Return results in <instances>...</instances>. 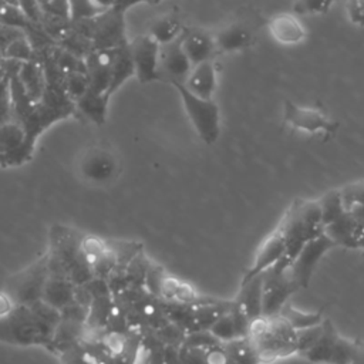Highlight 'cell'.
Here are the masks:
<instances>
[{
	"instance_id": "cell-4",
	"label": "cell",
	"mask_w": 364,
	"mask_h": 364,
	"mask_svg": "<svg viewBox=\"0 0 364 364\" xmlns=\"http://www.w3.org/2000/svg\"><path fill=\"white\" fill-rule=\"evenodd\" d=\"M172 87L178 91L198 136L208 145L215 144L220 135V112L218 104L212 98H200L192 94L182 82H172Z\"/></svg>"
},
{
	"instance_id": "cell-34",
	"label": "cell",
	"mask_w": 364,
	"mask_h": 364,
	"mask_svg": "<svg viewBox=\"0 0 364 364\" xmlns=\"http://www.w3.org/2000/svg\"><path fill=\"white\" fill-rule=\"evenodd\" d=\"M323 328V321L320 324L296 330V340H297V354L303 355L309 348L313 347V344L317 341L320 333Z\"/></svg>"
},
{
	"instance_id": "cell-10",
	"label": "cell",
	"mask_w": 364,
	"mask_h": 364,
	"mask_svg": "<svg viewBox=\"0 0 364 364\" xmlns=\"http://www.w3.org/2000/svg\"><path fill=\"white\" fill-rule=\"evenodd\" d=\"M333 247L336 243L324 232L304 243L289 266V273L300 290L309 287L317 263Z\"/></svg>"
},
{
	"instance_id": "cell-37",
	"label": "cell",
	"mask_w": 364,
	"mask_h": 364,
	"mask_svg": "<svg viewBox=\"0 0 364 364\" xmlns=\"http://www.w3.org/2000/svg\"><path fill=\"white\" fill-rule=\"evenodd\" d=\"M205 363L206 364H235L230 354L225 348L223 343H216L205 348Z\"/></svg>"
},
{
	"instance_id": "cell-41",
	"label": "cell",
	"mask_w": 364,
	"mask_h": 364,
	"mask_svg": "<svg viewBox=\"0 0 364 364\" xmlns=\"http://www.w3.org/2000/svg\"><path fill=\"white\" fill-rule=\"evenodd\" d=\"M14 307H16V303L11 299V296L6 290L0 291V320L7 317Z\"/></svg>"
},
{
	"instance_id": "cell-47",
	"label": "cell",
	"mask_w": 364,
	"mask_h": 364,
	"mask_svg": "<svg viewBox=\"0 0 364 364\" xmlns=\"http://www.w3.org/2000/svg\"><path fill=\"white\" fill-rule=\"evenodd\" d=\"M50 0H38V3L43 6V4H46V3H48Z\"/></svg>"
},
{
	"instance_id": "cell-26",
	"label": "cell",
	"mask_w": 364,
	"mask_h": 364,
	"mask_svg": "<svg viewBox=\"0 0 364 364\" xmlns=\"http://www.w3.org/2000/svg\"><path fill=\"white\" fill-rule=\"evenodd\" d=\"M71 299H73V287L70 286L68 280L64 277L48 276L41 300L48 306H51L53 309H57L70 303Z\"/></svg>"
},
{
	"instance_id": "cell-45",
	"label": "cell",
	"mask_w": 364,
	"mask_h": 364,
	"mask_svg": "<svg viewBox=\"0 0 364 364\" xmlns=\"http://www.w3.org/2000/svg\"><path fill=\"white\" fill-rule=\"evenodd\" d=\"M98 6H101V7H104V9H111V7H114V4H115V0H94Z\"/></svg>"
},
{
	"instance_id": "cell-27",
	"label": "cell",
	"mask_w": 364,
	"mask_h": 364,
	"mask_svg": "<svg viewBox=\"0 0 364 364\" xmlns=\"http://www.w3.org/2000/svg\"><path fill=\"white\" fill-rule=\"evenodd\" d=\"M235 364H262L259 353L250 337H239L223 343Z\"/></svg>"
},
{
	"instance_id": "cell-30",
	"label": "cell",
	"mask_w": 364,
	"mask_h": 364,
	"mask_svg": "<svg viewBox=\"0 0 364 364\" xmlns=\"http://www.w3.org/2000/svg\"><path fill=\"white\" fill-rule=\"evenodd\" d=\"M233 303V301H232ZM212 336H215L219 341L226 343L235 338H239V333H237V327L233 318V313H232V307L222 313L208 328Z\"/></svg>"
},
{
	"instance_id": "cell-44",
	"label": "cell",
	"mask_w": 364,
	"mask_h": 364,
	"mask_svg": "<svg viewBox=\"0 0 364 364\" xmlns=\"http://www.w3.org/2000/svg\"><path fill=\"white\" fill-rule=\"evenodd\" d=\"M139 3H149V0H115V4H114V9L117 10H121V11H127L129 7H134Z\"/></svg>"
},
{
	"instance_id": "cell-39",
	"label": "cell",
	"mask_w": 364,
	"mask_h": 364,
	"mask_svg": "<svg viewBox=\"0 0 364 364\" xmlns=\"http://www.w3.org/2000/svg\"><path fill=\"white\" fill-rule=\"evenodd\" d=\"M344 9L350 23L364 26V0H346Z\"/></svg>"
},
{
	"instance_id": "cell-28",
	"label": "cell",
	"mask_w": 364,
	"mask_h": 364,
	"mask_svg": "<svg viewBox=\"0 0 364 364\" xmlns=\"http://www.w3.org/2000/svg\"><path fill=\"white\" fill-rule=\"evenodd\" d=\"M279 316H282L294 330L307 328V327L320 324V323L324 320V318H323V310L306 313V311H301V310L294 309L290 301H287V303L283 306V309L280 310Z\"/></svg>"
},
{
	"instance_id": "cell-1",
	"label": "cell",
	"mask_w": 364,
	"mask_h": 364,
	"mask_svg": "<svg viewBox=\"0 0 364 364\" xmlns=\"http://www.w3.org/2000/svg\"><path fill=\"white\" fill-rule=\"evenodd\" d=\"M276 229L282 233L286 245L284 256L279 263L289 267L304 243L324 232L318 202L303 198L293 199Z\"/></svg>"
},
{
	"instance_id": "cell-13",
	"label": "cell",
	"mask_w": 364,
	"mask_h": 364,
	"mask_svg": "<svg viewBox=\"0 0 364 364\" xmlns=\"http://www.w3.org/2000/svg\"><path fill=\"white\" fill-rule=\"evenodd\" d=\"M129 51L135 68V77L141 84L161 80L159 43H156L148 33L139 34L129 43Z\"/></svg>"
},
{
	"instance_id": "cell-8",
	"label": "cell",
	"mask_w": 364,
	"mask_h": 364,
	"mask_svg": "<svg viewBox=\"0 0 364 364\" xmlns=\"http://www.w3.org/2000/svg\"><path fill=\"white\" fill-rule=\"evenodd\" d=\"M262 316H277L290 296L300 289L291 279L289 267L279 262L262 272Z\"/></svg>"
},
{
	"instance_id": "cell-42",
	"label": "cell",
	"mask_w": 364,
	"mask_h": 364,
	"mask_svg": "<svg viewBox=\"0 0 364 364\" xmlns=\"http://www.w3.org/2000/svg\"><path fill=\"white\" fill-rule=\"evenodd\" d=\"M350 364H364V340H355V348Z\"/></svg>"
},
{
	"instance_id": "cell-19",
	"label": "cell",
	"mask_w": 364,
	"mask_h": 364,
	"mask_svg": "<svg viewBox=\"0 0 364 364\" xmlns=\"http://www.w3.org/2000/svg\"><path fill=\"white\" fill-rule=\"evenodd\" d=\"M182 84L200 98H212L216 90V70L212 60L193 65Z\"/></svg>"
},
{
	"instance_id": "cell-2",
	"label": "cell",
	"mask_w": 364,
	"mask_h": 364,
	"mask_svg": "<svg viewBox=\"0 0 364 364\" xmlns=\"http://www.w3.org/2000/svg\"><path fill=\"white\" fill-rule=\"evenodd\" d=\"M54 309L43 300L34 304H16L0 320V340L16 344H40L53 334Z\"/></svg>"
},
{
	"instance_id": "cell-3",
	"label": "cell",
	"mask_w": 364,
	"mask_h": 364,
	"mask_svg": "<svg viewBox=\"0 0 364 364\" xmlns=\"http://www.w3.org/2000/svg\"><path fill=\"white\" fill-rule=\"evenodd\" d=\"M247 337L253 341L262 364L297 354L296 330L279 314L252 320Z\"/></svg>"
},
{
	"instance_id": "cell-15",
	"label": "cell",
	"mask_w": 364,
	"mask_h": 364,
	"mask_svg": "<svg viewBox=\"0 0 364 364\" xmlns=\"http://www.w3.org/2000/svg\"><path fill=\"white\" fill-rule=\"evenodd\" d=\"M284 252H286V245H284L283 236L277 229H274L270 233V236L259 247L253 264L247 269L240 283L250 280L252 277L264 272L267 267L277 263L284 256Z\"/></svg>"
},
{
	"instance_id": "cell-35",
	"label": "cell",
	"mask_w": 364,
	"mask_h": 364,
	"mask_svg": "<svg viewBox=\"0 0 364 364\" xmlns=\"http://www.w3.org/2000/svg\"><path fill=\"white\" fill-rule=\"evenodd\" d=\"M346 209L355 203H364V181H355L340 188Z\"/></svg>"
},
{
	"instance_id": "cell-9",
	"label": "cell",
	"mask_w": 364,
	"mask_h": 364,
	"mask_svg": "<svg viewBox=\"0 0 364 364\" xmlns=\"http://www.w3.org/2000/svg\"><path fill=\"white\" fill-rule=\"evenodd\" d=\"M48 270L50 257L44 256L11 277L7 283L6 291L11 296L16 304H34L43 299Z\"/></svg>"
},
{
	"instance_id": "cell-46",
	"label": "cell",
	"mask_w": 364,
	"mask_h": 364,
	"mask_svg": "<svg viewBox=\"0 0 364 364\" xmlns=\"http://www.w3.org/2000/svg\"><path fill=\"white\" fill-rule=\"evenodd\" d=\"M358 249H361L364 252V230H363V233H361V236L358 239Z\"/></svg>"
},
{
	"instance_id": "cell-33",
	"label": "cell",
	"mask_w": 364,
	"mask_h": 364,
	"mask_svg": "<svg viewBox=\"0 0 364 364\" xmlns=\"http://www.w3.org/2000/svg\"><path fill=\"white\" fill-rule=\"evenodd\" d=\"M87 88H88L87 73H71L64 77V91L73 101L81 97Z\"/></svg>"
},
{
	"instance_id": "cell-29",
	"label": "cell",
	"mask_w": 364,
	"mask_h": 364,
	"mask_svg": "<svg viewBox=\"0 0 364 364\" xmlns=\"http://www.w3.org/2000/svg\"><path fill=\"white\" fill-rule=\"evenodd\" d=\"M317 202H318V206L321 210L323 226L334 222L346 210L340 188L326 192L320 199H317Z\"/></svg>"
},
{
	"instance_id": "cell-18",
	"label": "cell",
	"mask_w": 364,
	"mask_h": 364,
	"mask_svg": "<svg viewBox=\"0 0 364 364\" xmlns=\"http://www.w3.org/2000/svg\"><path fill=\"white\" fill-rule=\"evenodd\" d=\"M270 36L283 46H294L304 40L306 30L294 14L280 13L269 21Z\"/></svg>"
},
{
	"instance_id": "cell-20",
	"label": "cell",
	"mask_w": 364,
	"mask_h": 364,
	"mask_svg": "<svg viewBox=\"0 0 364 364\" xmlns=\"http://www.w3.org/2000/svg\"><path fill=\"white\" fill-rule=\"evenodd\" d=\"M108 102L109 95L107 92H100L88 87L85 92L74 101V107L91 122L102 125L107 121Z\"/></svg>"
},
{
	"instance_id": "cell-12",
	"label": "cell",
	"mask_w": 364,
	"mask_h": 364,
	"mask_svg": "<svg viewBox=\"0 0 364 364\" xmlns=\"http://www.w3.org/2000/svg\"><path fill=\"white\" fill-rule=\"evenodd\" d=\"M283 119L296 129L310 134L321 132L327 138L334 136L340 128V124L327 117L323 111L300 107L290 100L283 101Z\"/></svg>"
},
{
	"instance_id": "cell-36",
	"label": "cell",
	"mask_w": 364,
	"mask_h": 364,
	"mask_svg": "<svg viewBox=\"0 0 364 364\" xmlns=\"http://www.w3.org/2000/svg\"><path fill=\"white\" fill-rule=\"evenodd\" d=\"M4 54L7 58L10 60H24V61H30L31 57V48L28 41H26L24 38H16L11 43H9L7 48L4 50Z\"/></svg>"
},
{
	"instance_id": "cell-5",
	"label": "cell",
	"mask_w": 364,
	"mask_h": 364,
	"mask_svg": "<svg viewBox=\"0 0 364 364\" xmlns=\"http://www.w3.org/2000/svg\"><path fill=\"white\" fill-rule=\"evenodd\" d=\"M125 13L114 7L102 11L94 18L71 23L73 28L88 37L92 48H115L128 44L125 36Z\"/></svg>"
},
{
	"instance_id": "cell-16",
	"label": "cell",
	"mask_w": 364,
	"mask_h": 364,
	"mask_svg": "<svg viewBox=\"0 0 364 364\" xmlns=\"http://www.w3.org/2000/svg\"><path fill=\"white\" fill-rule=\"evenodd\" d=\"M182 48L192 65L212 60L216 50L215 37L200 28H185L182 36Z\"/></svg>"
},
{
	"instance_id": "cell-40",
	"label": "cell",
	"mask_w": 364,
	"mask_h": 364,
	"mask_svg": "<svg viewBox=\"0 0 364 364\" xmlns=\"http://www.w3.org/2000/svg\"><path fill=\"white\" fill-rule=\"evenodd\" d=\"M17 4L28 20H31L33 23H41L43 9L38 0H17Z\"/></svg>"
},
{
	"instance_id": "cell-21",
	"label": "cell",
	"mask_w": 364,
	"mask_h": 364,
	"mask_svg": "<svg viewBox=\"0 0 364 364\" xmlns=\"http://www.w3.org/2000/svg\"><path fill=\"white\" fill-rule=\"evenodd\" d=\"M262 273L247 282L240 283L239 293L233 300L249 316L250 320L262 316Z\"/></svg>"
},
{
	"instance_id": "cell-38",
	"label": "cell",
	"mask_w": 364,
	"mask_h": 364,
	"mask_svg": "<svg viewBox=\"0 0 364 364\" xmlns=\"http://www.w3.org/2000/svg\"><path fill=\"white\" fill-rule=\"evenodd\" d=\"M41 9H43L44 14L71 21L70 20V1L68 0H50L48 3L43 4Z\"/></svg>"
},
{
	"instance_id": "cell-31",
	"label": "cell",
	"mask_w": 364,
	"mask_h": 364,
	"mask_svg": "<svg viewBox=\"0 0 364 364\" xmlns=\"http://www.w3.org/2000/svg\"><path fill=\"white\" fill-rule=\"evenodd\" d=\"M70 1V20L71 23H78L90 20L108 10L98 6L94 0H68Z\"/></svg>"
},
{
	"instance_id": "cell-48",
	"label": "cell",
	"mask_w": 364,
	"mask_h": 364,
	"mask_svg": "<svg viewBox=\"0 0 364 364\" xmlns=\"http://www.w3.org/2000/svg\"><path fill=\"white\" fill-rule=\"evenodd\" d=\"M158 1H161V0H149V3H158Z\"/></svg>"
},
{
	"instance_id": "cell-11",
	"label": "cell",
	"mask_w": 364,
	"mask_h": 364,
	"mask_svg": "<svg viewBox=\"0 0 364 364\" xmlns=\"http://www.w3.org/2000/svg\"><path fill=\"white\" fill-rule=\"evenodd\" d=\"M34 146L24 127L14 118L0 125V166H17L31 158Z\"/></svg>"
},
{
	"instance_id": "cell-7",
	"label": "cell",
	"mask_w": 364,
	"mask_h": 364,
	"mask_svg": "<svg viewBox=\"0 0 364 364\" xmlns=\"http://www.w3.org/2000/svg\"><path fill=\"white\" fill-rule=\"evenodd\" d=\"M355 348V340H348L338 334L331 320H323V328L303 357L316 364H350Z\"/></svg>"
},
{
	"instance_id": "cell-32",
	"label": "cell",
	"mask_w": 364,
	"mask_h": 364,
	"mask_svg": "<svg viewBox=\"0 0 364 364\" xmlns=\"http://www.w3.org/2000/svg\"><path fill=\"white\" fill-rule=\"evenodd\" d=\"M336 0H294L293 13L297 16L326 14Z\"/></svg>"
},
{
	"instance_id": "cell-6",
	"label": "cell",
	"mask_w": 364,
	"mask_h": 364,
	"mask_svg": "<svg viewBox=\"0 0 364 364\" xmlns=\"http://www.w3.org/2000/svg\"><path fill=\"white\" fill-rule=\"evenodd\" d=\"M77 171L81 179L92 185H109L121 173L118 155L108 146H88L78 158Z\"/></svg>"
},
{
	"instance_id": "cell-25",
	"label": "cell",
	"mask_w": 364,
	"mask_h": 364,
	"mask_svg": "<svg viewBox=\"0 0 364 364\" xmlns=\"http://www.w3.org/2000/svg\"><path fill=\"white\" fill-rule=\"evenodd\" d=\"M131 77H135V68H134V63L129 51V43H128L117 48V55H115L112 71H111V84H109L108 94L112 95Z\"/></svg>"
},
{
	"instance_id": "cell-14",
	"label": "cell",
	"mask_w": 364,
	"mask_h": 364,
	"mask_svg": "<svg viewBox=\"0 0 364 364\" xmlns=\"http://www.w3.org/2000/svg\"><path fill=\"white\" fill-rule=\"evenodd\" d=\"M181 36L176 40L161 46V51H159L161 78H162V75H165V78L171 84L172 82H185L186 77L189 75V73L193 67L182 48Z\"/></svg>"
},
{
	"instance_id": "cell-17",
	"label": "cell",
	"mask_w": 364,
	"mask_h": 364,
	"mask_svg": "<svg viewBox=\"0 0 364 364\" xmlns=\"http://www.w3.org/2000/svg\"><path fill=\"white\" fill-rule=\"evenodd\" d=\"M324 233L336 243V246L358 249V239L363 229L358 226L353 213L346 209L340 218L324 226Z\"/></svg>"
},
{
	"instance_id": "cell-22",
	"label": "cell",
	"mask_w": 364,
	"mask_h": 364,
	"mask_svg": "<svg viewBox=\"0 0 364 364\" xmlns=\"http://www.w3.org/2000/svg\"><path fill=\"white\" fill-rule=\"evenodd\" d=\"M183 27L181 23V18L178 13L168 11L161 16H156L148 27V34L161 46L168 44L173 40H176L182 33Z\"/></svg>"
},
{
	"instance_id": "cell-24",
	"label": "cell",
	"mask_w": 364,
	"mask_h": 364,
	"mask_svg": "<svg viewBox=\"0 0 364 364\" xmlns=\"http://www.w3.org/2000/svg\"><path fill=\"white\" fill-rule=\"evenodd\" d=\"M17 75L27 95L34 102H38L43 98L46 90V73L43 71V68L33 61H24L23 64H20Z\"/></svg>"
},
{
	"instance_id": "cell-23",
	"label": "cell",
	"mask_w": 364,
	"mask_h": 364,
	"mask_svg": "<svg viewBox=\"0 0 364 364\" xmlns=\"http://www.w3.org/2000/svg\"><path fill=\"white\" fill-rule=\"evenodd\" d=\"M216 48L225 53H233L250 46L252 34L242 23H232L225 26L215 36Z\"/></svg>"
},
{
	"instance_id": "cell-43",
	"label": "cell",
	"mask_w": 364,
	"mask_h": 364,
	"mask_svg": "<svg viewBox=\"0 0 364 364\" xmlns=\"http://www.w3.org/2000/svg\"><path fill=\"white\" fill-rule=\"evenodd\" d=\"M348 210L353 213V216L355 218L358 226L364 230V203H355L351 208H348Z\"/></svg>"
}]
</instances>
